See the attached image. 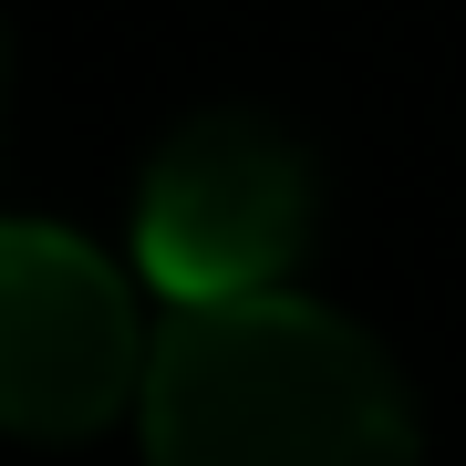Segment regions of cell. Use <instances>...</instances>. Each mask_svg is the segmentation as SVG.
Masks as SVG:
<instances>
[{
  "mask_svg": "<svg viewBox=\"0 0 466 466\" xmlns=\"http://www.w3.org/2000/svg\"><path fill=\"white\" fill-rule=\"evenodd\" d=\"M146 466H415V394L363 321L259 290L156 332Z\"/></svg>",
  "mask_w": 466,
  "mask_h": 466,
  "instance_id": "obj_1",
  "label": "cell"
},
{
  "mask_svg": "<svg viewBox=\"0 0 466 466\" xmlns=\"http://www.w3.org/2000/svg\"><path fill=\"white\" fill-rule=\"evenodd\" d=\"M146 321L135 290L104 269L73 228L11 218L0 228V415L32 446H73V435L115 425L146 404Z\"/></svg>",
  "mask_w": 466,
  "mask_h": 466,
  "instance_id": "obj_3",
  "label": "cell"
},
{
  "mask_svg": "<svg viewBox=\"0 0 466 466\" xmlns=\"http://www.w3.org/2000/svg\"><path fill=\"white\" fill-rule=\"evenodd\" d=\"M321 218V177L311 146L259 115V104H208L187 115L167 146L146 156L135 187V259L177 311L208 300H259L290 280V259L311 249Z\"/></svg>",
  "mask_w": 466,
  "mask_h": 466,
  "instance_id": "obj_2",
  "label": "cell"
}]
</instances>
